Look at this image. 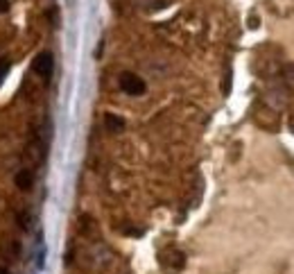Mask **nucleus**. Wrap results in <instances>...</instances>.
<instances>
[{
    "label": "nucleus",
    "mask_w": 294,
    "mask_h": 274,
    "mask_svg": "<svg viewBox=\"0 0 294 274\" xmlns=\"http://www.w3.org/2000/svg\"><path fill=\"white\" fill-rule=\"evenodd\" d=\"M120 89L129 95H142L147 86H145V82H142V77L134 75V73H122V75H120Z\"/></svg>",
    "instance_id": "obj_1"
},
{
    "label": "nucleus",
    "mask_w": 294,
    "mask_h": 274,
    "mask_svg": "<svg viewBox=\"0 0 294 274\" xmlns=\"http://www.w3.org/2000/svg\"><path fill=\"white\" fill-rule=\"evenodd\" d=\"M32 71L36 73L38 77H43V80H48V77L52 75L54 71V59L50 52H38L36 59L32 62Z\"/></svg>",
    "instance_id": "obj_2"
},
{
    "label": "nucleus",
    "mask_w": 294,
    "mask_h": 274,
    "mask_svg": "<svg viewBox=\"0 0 294 274\" xmlns=\"http://www.w3.org/2000/svg\"><path fill=\"white\" fill-rule=\"evenodd\" d=\"M161 263H163V267L172 269V272H179V269L186 265V256L176 249H168L166 254L161 256Z\"/></svg>",
    "instance_id": "obj_3"
},
{
    "label": "nucleus",
    "mask_w": 294,
    "mask_h": 274,
    "mask_svg": "<svg viewBox=\"0 0 294 274\" xmlns=\"http://www.w3.org/2000/svg\"><path fill=\"white\" fill-rule=\"evenodd\" d=\"M25 156H28L32 163H41L43 161V143L38 141V138H34L32 143H28V147H25Z\"/></svg>",
    "instance_id": "obj_4"
},
{
    "label": "nucleus",
    "mask_w": 294,
    "mask_h": 274,
    "mask_svg": "<svg viewBox=\"0 0 294 274\" xmlns=\"http://www.w3.org/2000/svg\"><path fill=\"white\" fill-rule=\"evenodd\" d=\"M16 186H18L20 190H30L34 186V172L28 170V168H23V170L16 175Z\"/></svg>",
    "instance_id": "obj_5"
},
{
    "label": "nucleus",
    "mask_w": 294,
    "mask_h": 274,
    "mask_svg": "<svg viewBox=\"0 0 294 274\" xmlns=\"http://www.w3.org/2000/svg\"><path fill=\"white\" fill-rule=\"evenodd\" d=\"M104 125H106L109 132L118 134V132H122L124 129V118H120V116H116V114H106L104 116Z\"/></svg>",
    "instance_id": "obj_6"
},
{
    "label": "nucleus",
    "mask_w": 294,
    "mask_h": 274,
    "mask_svg": "<svg viewBox=\"0 0 294 274\" xmlns=\"http://www.w3.org/2000/svg\"><path fill=\"white\" fill-rule=\"evenodd\" d=\"M283 75H285V84H288L290 89H294V64H288V66H285Z\"/></svg>",
    "instance_id": "obj_7"
},
{
    "label": "nucleus",
    "mask_w": 294,
    "mask_h": 274,
    "mask_svg": "<svg viewBox=\"0 0 294 274\" xmlns=\"http://www.w3.org/2000/svg\"><path fill=\"white\" fill-rule=\"evenodd\" d=\"M18 227L23 229V231H28V229H30V215L25 211L18 213Z\"/></svg>",
    "instance_id": "obj_8"
},
{
    "label": "nucleus",
    "mask_w": 294,
    "mask_h": 274,
    "mask_svg": "<svg viewBox=\"0 0 294 274\" xmlns=\"http://www.w3.org/2000/svg\"><path fill=\"white\" fill-rule=\"evenodd\" d=\"M7 71H10V59H0V84H2V80H5Z\"/></svg>",
    "instance_id": "obj_9"
},
{
    "label": "nucleus",
    "mask_w": 294,
    "mask_h": 274,
    "mask_svg": "<svg viewBox=\"0 0 294 274\" xmlns=\"http://www.w3.org/2000/svg\"><path fill=\"white\" fill-rule=\"evenodd\" d=\"M122 233H127V236H142V229H136V227H122Z\"/></svg>",
    "instance_id": "obj_10"
},
{
    "label": "nucleus",
    "mask_w": 294,
    "mask_h": 274,
    "mask_svg": "<svg viewBox=\"0 0 294 274\" xmlns=\"http://www.w3.org/2000/svg\"><path fill=\"white\" fill-rule=\"evenodd\" d=\"M10 12V0H0V14Z\"/></svg>",
    "instance_id": "obj_11"
},
{
    "label": "nucleus",
    "mask_w": 294,
    "mask_h": 274,
    "mask_svg": "<svg viewBox=\"0 0 294 274\" xmlns=\"http://www.w3.org/2000/svg\"><path fill=\"white\" fill-rule=\"evenodd\" d=\"M0 274H10V269H7V267H0Z\"/></svg>",
    "instance_id": "obj_12"
},
{
    "label": "nucleus",
    "mask_w": 294,
    "mask_h": 274,
    "mask_svg": "<svg viewBox=\"0 0 294 274\" xmlns=\"http://www.w3.org/2000/svg\"><path fill=\"white\" fill-rule=\"evenodd\" d=\"M290 127H292V132H294V118H292V123H290Z\"/></svg>",
    "instance_id": "obj_13"
}]
</instances>
